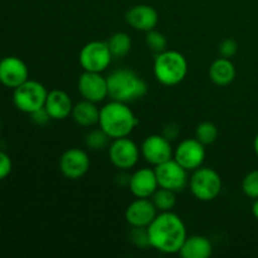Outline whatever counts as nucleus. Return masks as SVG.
I'll return each mask as SVG.
<instances>
[{"label": "nucleus", "mask_w": 258, "mask_h": 258, "mask_svg": "<svg viewBox=\"0 0 258 258\" xmlns=\"http://www.w3.org/2000/svg\"><path fill=\"white\" fill-rule=\"evenodd\" d=\"M146 228L151 248L164 254L179 253L188 236L183 219L173 211L159 212Z\"/></svg>", "instance_id": "nucleus-1"}, {"label": "nucleus", "mask_w": 258, "mask_h": 258, "mask_svg": "<svg viewBox=\"0 0 258 258\" xmlns=\"http://www.w3.org/2000/svg\"><path fill=\"white\" fill-rule=\"evenodd\" d=\"M138 123V117L128 103L111 100L100 107L98 127L102 128L111 140L130 136Z\"/></svg>", "instance_id": "nucleus-2"}, {"label": "nucleus", "mask_w": 258, "mask_h": 258, "mask_svg": "<svg viewBox=\"0 0 258 258\" xmlns=\"http://www.w3.org/2000/svg\"><path fill=\"white\" fill-rule=\"evenodd\" d=\"M108 97L111 100L130 103L143 98L148 93L145 81L133 70L120 68L107 76Z\"/></svg>", "instance_id": "nucleus-3"}, {"label": "nucleus", "mask_w": 258, "mask_h": 258, "mask_svg": "<svg viewBox=\"0 0 258 258\" xmlns=\"http://www.w3.org/2000/svg\"><path fill=\"white\" fill-rule=\"evenodd\" d=\"M188 75V60L183 53L166 49L158 53L154 60V76L164 86H176L183 82Z\"/></svg>", "instance_id": "nucleus-4"}, {"label": "nucleus", "mask_w": 258, "mask_h": 258, "mask_svg": "<svg viewBox=\"0 0 258 258\" xmlns=\"http://www.w3.org/2000/svg\"><path fill=\"white\" fill-rule=\"evenodd\" d=\"M188 185L194 198L201 202H212L221 194L223 183L214 169L202 165L193 171Z\"/></svg>", "instance_id": "nucleus-5"}, {"label": "nucleus", "mask_w": 258, "mask_h": 258, "mask_svg": "<svg viewBox=\"0 0 258 258\" xmlns=\"http://www.w3.org/2000/svg\"><path fill=\"white\" fill-rule=\"evenodd\" d=\"M48 91L40 82L34 80H27L24 83L14 88L13 103L22 112L30 113L44 107Z\"/></svg>", "instance_id": "nucleus-6"}, {"label": "nucleus", "mask_w": 258, "mask_h": 258, "mask_svg": "<svg viewBox=\"0 0 258 258\" xmlns=\"http://www.w3.org/2000/svg\"><path fill=\"white\" fill-rule=\"evenodd\" d=\"M112 58L107 42L92 40V42L86 43L80 50L78 62L83 71L102 73L110 67Z\"/></svg>", "instance_id": "nucleus-7"}, {"label": "nucleus", "mask_w": 258, "mask_h": 258, "mask_svg": "<svg viewBox=\"0 0 258 258\" xmlns=\"http://www.w3.org/2000/svg\"><path fill=\"white\" fill-rule=\"evenodd\" d=\"M141 151L138 144L130 138H120L111 140L108 145V159L118 170H130L136 166Z\"/></svg>", "instance_id": "nucleus-8"}, {"label": "nucleus", "mask_w": 258, "mask_h": 258, "mask_svg": "<svg viewBox=\"0 0 258 258\" xmlns=\"http://www.w3.org/2000/svg\"><path fill=\"white\" fill-rule=\"evenodd\" d=\"M189 171L176 160L170 159L160 165L155 166L159 188L169 189L175 193L183 191L189 184Z\"/></svg>", "instance_id": "nucleus-9"}, {"label": "nucleus", "mask_w": 258, "mask_h": 258, "mask_svg": "<svg viewBox=\"0 0 258 258\" xmlns=\"http://www.w3.org/2000/svg\"><path fill=\"white\" fill-rule=\"evenodd\" d=\"M206 155V145L196 138H189L184 139L176 145L173 159L188 171H194L203 165Z\"/></svg>", "instance_id": "nucleus-10"}, {"label": "nucleus", "mask_w": 258, "mask_h": 258, "mask_svg": "<svg viewBox=\"0 0 258 258\" xmlns=\"http://www.w3.org/2000/svg\"><path fill=\"white\" fill-rule=\"evenodd\" d=\"M91 160L88 154L80 148L66 150L59 158V171L70 180H78L88 173Z\"/></svg>", "instance_id": "nucleus-11"}, {"label": "nucleus", "mask_w": 258, "mask_h": 258, "mask_svg": "<svg viewBox=\"0 0 258 258\" xmlns=\"http://www.w3.org/2000/svg\"><path fill=\"white\" fill-rule=\"evenodd\" d=\"M78 92L83 100L100 103L108 97L107 77L98 72H87L83 71L78 78Z\"/></svg>", "instance_id": "nucleus-12"}, {"label": "nucleus", "mask_w": 258, "mask_h": 258, "mask_svg": "<svg viewBox=\"0 0 258 258\" xmlns=\"http://www.w3.org/2000/svg\"><path fill=\"white\" fill-rule=\"evenodd\" d=\"M140 151L144 160L153 165L154 168L173 159L174 155L171 141L164 138L163 135L148 136L141 144Z\"/></svg>", "instance_id": "nucleus-13"}, {"label": "nucleus", "mask_w": 258, "mask_h": 258, "mask_svg": "<svg viewBox=\"0 0 258 258\" xmlns=\"http://www.w3.org/2000/svg\"><path fill=\"white\" fill-rule=\"evenodd\" d=\"M29 80V68L19 57L9 55L0 60V83L5 87L17 88Z\"/></svg>", "instance_id": "nucleus-14"}, {"label": "nucleus", "mask_w": 258, "mask_h": 258, "mask_svg": "<svg viewBox=\"0 0 258 258\" xmlns=\"http://www.w3.org/2000/svg\"><path fill=\"white\" fill-rule=\"evenodd\" d=\"M158 209L150 198H136L125 211V221L130 227H146L158 216Z\"/></svg>", "instance_id": "nucleus-15"}, {"label": "nucleus", "mask_w": 258, "mask_h": 258, "mask_svg": "<svg viewBox=\"0 0 258 258\" xmlns=\"http://www.w3.org/2000/svg\"><path fill=\"white\" fill-rule=\"evenodd\" d=\"M127 188L135 198H151L159 188L155 169L140 168L134 171Z\"/></svg>", "instance_id": "nucleus-16"}, {"label": "nucleus", "mask_w": 258, "mask_h": 258, "mask_svg": "<svg viewBox=\"0 0 258 258\" xmlns=\"http://www.w3.org/2000/svg\"><path fill=\"white\" fill-rule=\"evenodd\" d=\"M125 20L133 29L146 33L155 29L159 23V14L155 8L146 4H139L126 12Z\"/></svg>", "instance_id": "nucleus-17"}, {"label": "nucleus", "mask_w": 258, "mask_h": 258, "mask_svg": "<svg viewBox=\"0 0 258 258\" xmlns=\"http://www.w3.org/2000/svg\"><path fill=\"white\" fill-rule=\"evenodd\" d=\"M73 105L75 103L67 92L62 90H52L48 92L45 98L44 108L52 120L62 121L72 115Z\"/></svg>", "instance_id": "nucleus-18"}, {"label": "nucleus", "mask_w": 258, "mask_h": 258, "mask_svg": "<svg viewBox=\"0 0 258 258\" xmlns=\"http://www.w3.org/2000/svg\"><path fill=\"white\" fill-rule=\"evenodd\" d=\"M213 252L212 242L207 237L198 236H186L179 256L183 258H208Z\"/></svg>", "instance_id": "nucleus-19"}, {"label": "nucleus", "mask_w": 258, "mask_h": 258, "mask_svg": "<svg viewBox=\"0 0 258 258\" xmlns=\"http://www.w3.org/2000/svg\"><path fill=\"white\" fill-rule=\"evenodd\" d=\"M236 67L229 58L219 57L209 67V78L214 85L226 87L236 78Z\"/></svg>", "instance_id": "nucleus-20"}, {"label": "nucleus", "mask_w": 258, "mask_h": 258, "mask_svg": "<svg viewBox=\"0 0 258 258\" xmlns=\"http://www.w3.org/2000/svg\"><path fill=\"white\" fill-rule=\"evenodd\" d=\"M71 116L77 125L82 126V127H93V126L98 125L100 107L97 106V103L82 98V101L73 105Z\"/></svg>", "instance_id": "nucleus-21"}, {"label": "nucleus", "mask_w": 258, "mask_h": 258, "mask_svg": "<svg viewBox=\"0 0 258 258\" xmlns=\"http://www.w3.org/2000/svg\"><path fill=\"white\" fill-rule=\"evenodd\" d=\"M107 45L113 58H122L130 53L133 42L127 33L116 32L108 38Z\"/></svg>", "instance_id": "nucleus-22"}, {"label": "nucleus", "mask_w": 258, "mask_h": 258, "mask_svg": "<svg viewBox=\"0 0 258 258\" xmlns=\"http://www.w3.org/2000/svg\"><path fill=\"white\" fill-rule=\"evenodd\" d=\"M150 199L158 212H170L176 204V193L169 189L158 188Z\"/></svg>", "instance_id": "nucleus-23"}, {"label": "nucleus", "mask_w": 258, "mask_h": 258, "mask_svg": "<svg viewBox=\"0 0 258 258\" xmlns=\"http://www.w3.org/2000/svg\"><path fill=\"white\" fill-rule=\"evenodd\" d=\"M110 143L111 139L108 138L107 134H106L101 127L91 130L85 138L86 146L93 151L103 150L105 148H108Z\"/></svg>", "instance_id": "nucleus-24"}, {"label": "nucleus", "mask_w": 258, "mask_h": 258, "mask_svg": "<svg viewBox=\"0 0 258 258\" xmlns=\"http://www.w3.org/2000/svg\"><path fill=\"white\" fill-rule=\"evenodd\" d=\"M218 127L209 121L201 122L196 128V139L206 146L213 144L218 139Z\"/></svg>", "instance_id": "nucleus-25"}, {"label": "nucleus", "mask_w": 258, "mask_h": 258, "mask_svg": "<svg viewBox=\"0 0 258 258\" xmlns=\"http://www.w3.org/2000/svg\"><path fill=\"white\" fill-rule=\"evenodd\" d=\"M145 43H146V47H148L151 52L155 53V54L168 49V48H166L168 47V39H166V37L163 34V33L158 32L156 29L150 30V32H146Z\"/></svg>", "instance_id": "nucleus-26"}, {"label": "nucleus", "mask_w": 258, "mask_h": 258, "mask_svg": "<svg viewBox=\"0 0 258 258\" xmlns=\"http://www.w3.org/2000/svg\"><path fill=\"white\" fill-rule=\"evenodd\" d=\"M242 191L251 199L258 198V170H252L242 180Z\"/></svg>", "instance_id": "nucleus-27"}, {"label": "nucleus", "mask_w": 258, "mask_h": 258, "mask_svg": "<svg viewBox=\"0 0 258 258\" xmlns=\"http://www.w3.org/2000/svg\"><path fill=\"white\" fill-rule=\"evenodd\" d=\"M128 238L130 241L135 244L139 248H148L150 247V242H149V234L148 228L144 227H131V231L128 233Z\"/></svg>", "instance_id": "nucleus-28"}, {"label": "nucleus", "mask_w": 258, "mask_h": 258, "mask_svg": "<svg viewBox=\"0 0 258 258\" xmlns=\"http://www.w3.org/2000/svg\"><path fill=\"white\" fill-rule=\"evenodd\" d=\"M218 52L221 54V57L229 58L231 59L233 55H236V53L238 52V44L234 39L232 38H227V39L222 40L221 44L218 47Z\"/></svg>", "instance_id": "nucleus-29"}, {"label": "nucleus", "mask_w": 258, "mask_h": 258, "mask_svg": "<svg viewBox=\"0 0 258 258\" xmlns=\"http://www.w3.org/2000/svg\"><path fill=\"white\" fill-rule=\"evenodd\" d=\"M13 169V163L10 156L4 151H0V180H4L5 178L10 175Z\"/></svg>", "instance_id": "nucleus-30"}, {"label": "nucleus", "mask_w": 258, "mask_h": 258, "mask_svg": "<svg viewBox=\"0 0 258 258\" xmlns=\"http://www.w3.org/2000/svg\"><path fill=\"white\" fill-rule=\"evenodd\" d=\"M179 134H180V126L175 122H170L164 126L161 135L168 139L169 141H174L178 139Z\"/></svg>", "instance_id": "nucleus-31"}, {"label": "nucleus", "mask_w": 258, "mask_h": 258, "mask_svg": "<svg viewBox=\"0 0 258 258\" xmlns=\"http://www.w3.org/2000/svg\"><path fill=\"white\" fill-rule=\"evenodd\" d=\"M30 116H32V120L34 121L37 125L42 126V125H45V123L48 122L49 120H52V118L49 117V115H48V112L45 111V108H40V110L35 111V112L30 113Z\"/></svg>", "instance_id": "nucleus-32"}, {"label": "nucleus", "mask_w": 258, "mask_h": 258, "mask_svg": "<svg viewBox=\"0 0 258 258\" xmlns=\"http://www.w3.org/2000/svg\"><path fill=\"white\" fill-rule=\"evenodd\" d=\"M252 214H253L254 218L258 221V198L254 199L253 204H252Z\"/></svg>", "instance_id": "nucleus-33"}, {"label": "nucleus", "mask_w": 258, "mask_h": 258, "mask_svg": "<svg viewBox=\"0 0 258 258\" xmlns=\"http://www.w3.org/2000/svg\"><path fill=\"white\" fill-rule=\"evenodd\" d=\"M253 149H254V153H256V155H257V158H258V134L256 135V138H254Z\"/></svg>", "instance_id": "nucleus-34"}, {"label": "nucleus", "mask_w": 258, "mask_h": 258, "mask_svg": "<svg viewBox=\"0 0 258 258\" xmlns=\"http://www.w3.org/2000/svg\"><path fill=\"white\" fill-rule=\"evenodd\" d=\"M0 128H2V121H0Z\"/></svg>", "instance_id": "nucleus-35"}]
</instances>
